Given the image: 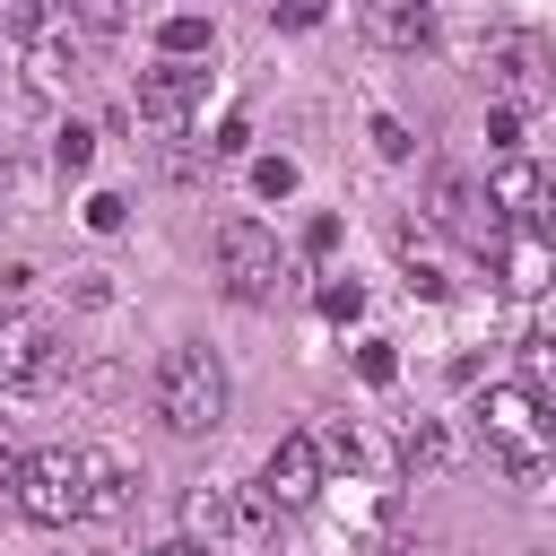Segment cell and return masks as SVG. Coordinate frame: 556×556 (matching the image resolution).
<instances>
[{
    "mask_svg": "<svg viewBox=\"0 0 556 556\" xmlns=\"http://www.w3.org/2000/svg\"><path fill=\"white\" fill-rule=\"evenodd\" d=\"M426 217H434L443 235H469L478 252L495 243V208H486V191H478L460 165H434V182H426Z\"/></svg>",
    "mask_w": 556,
    "mask_h": 556,
    "instance_id": "cell-10",
    "label": "cell"
},
{
    "mask_svg": "<svg viewBox=\"0 0 556 556\" xmlns=\"http://www.w3.org/2000/svg\"><path fill=\"white\" fill-rule=\"evenodd\" d=\"M148 400H156V417H165L174 434H217L235 391H226V365H217L208 348H191V339H182V348H165V356H156Z\"/></svg>",
    "mask_w": 556,
    "mask_h": 556,
    "instance_id": "cell-2",
    "label": "cell"
},
{
    "mask_svg": "<svg viewBox=\"0 0 556 556\" xmlns=\"http://www.w3.org/2000/svg\"><path fill=\"white\" fill-rule=\"evenodd\" d=\"M486 87H495V104H539L547 96V43L539 35H495L486 43Z\"/></svg>",
    "mask_w": 556,
    "mask_h": 556,
    "instance_id": "cell-11",
    "label": "cell"
},
{
    "mask_svg": "<svg viewBox=\"0 0 556 556\" xmlns=\"http://www.w3.org/2000/svg\"><path fill=\"white\" fill-rule=\"evenodd\" d=\"M61 365H70V348L43 313H0V391H52Z\"/></svg>",
    "mask_w": 556,
    "mask_h": 556,
    "instance_id": "cell-5",
    "label": "cell"
},
{
    "mask_svg": "<svg viewBox=\"0 0 556 556\" xmlns=\"http://www.w3.org/2000/svg\"><path fill=\"white\" fill-rule=\"evenodd\" d=\"M356 374H365V382H391V374H400L391 339H365V348H356Z\"/></svg>",
    "mask_w": 556,
    "mask_h": 556,
    "instance_id": "cell-25",
    "label": "cell"
},
{
    "mask_svg": "<svg viewBox=\"0 0 556 556\" xmlns=\"http://www.w3.org/2000/svg\"><path fill=\"white\" fill-rule=\"evenodd\" d=\"M122 504H130V469H122L113 452H96V443H87V521H113Z\"/></svg>",
    "mask_w": 556,
    "mask_h": 556,
    "instance_id": "cell-15",
    "label": "cell"
},
{
    "mask_svg": "<svg viewBox=\"0 0 556 556\" xmlns=\"http://www.w3.org/2000/svg\"><path fill=\"white\" fill-rule=\"evenodd\" d=\"M17 61H26V87H35V96H70V87L87 78V35L70 26V9H52V17L26 26V52H17Z\"/></svg>",
    "mask_w": 556,
    "mask_h": 556,
    "instance_id": "cell-6",
    "label": "cell"
},
{
    "mask_svg": "<svg viewBox=\"0 0 556 556\" xmlns=\"http://www.w3.org/2000/svg\"><path fill=\"white\" fill-rule=\"evenodd\" d=\"M208 113V70L200 61H156V70H139V122L148 130H191Z\"/></svg>",
    "mask_w": 556,
    "mask_h": 556,
    "instance_id": "cell-7",
    "label": "cell"
},
{
    "mask_svg": "<svg viewBox=\"0 0 556 556\" xmlns=\"http://www.w3.org/2000/svg\"><path fill=\"white\" fill-rule=\"evenodd\" d=\"M486 139H504V148H513V139H521V104H495V113H486Z\"/></svg>",
    "mask_w": 556,
    "mask_h": 556,
    "instance_id": "cell-29",
    "label": "cell"
},
{
    "mask_svg": "<svg viewBox=\"0 0 556 556\" xmlns=\"http://www.w3.org/2000/svg\"><path fill=\"white\" fill-rule=\"evenodd\" d=\"M374 148L400 165V156H417V139H408V122H391V113H374Z\"/></svg>",
    "mask_w": 556,
    "mask_h": 556,
    "instance_id": "cell-24",
    "label": "cell"
},
{
    "mask_svg": "<svg viewBox=\"0 0 556 556\" xmlns=\"http://www.w3.org/2000/svg\"><path fill=\"white\" fill-rule=\"evenodd\" d=\"M148 556H208L200 539H174V547H148Z\"/></svg>",
    "mask_w": 556,
    "mask_h": 556,
    "instance_id": "cell-32",
    "label": "cell"
},
{
    "mask_svg": "<svg viewBox=\"0 0 556 556\" xmlns=\"http://www.w3.org/2000/svg\"><path fill=\"white\" fill-rule=\"evenodd\" d=\"M182 530L217 556V547H252L261 539V504L243 495V486H217V478H200L191 495H182Z\"/></svg>",
    "mask_w": 556,
    "mask_h": 556,
    "instance_id": "cell-8",
    "label": "cell"
},
{
    "mask_svg": "<svg viewBox=\"0 0 556 556\" xmlns=\"http://www.w3.org/2000/svg\"><path fill=\"white\" fill-rule=\"evenodd\" d=\"M208 148H217V156H243V148H252V122H243V113H226V122H217V139H208Z\"/></svg>",
    "mask_w": 556,
    "mask_h": 556,
    "instance_id": "cell-27",
    "label": "cell"
},
{
    "mask_svg": "<svg viewBox=\"0 0 556 556\" xmlns=\"http://www.w3.org/2000/svg\"><path fill=\"white\" fill-rule=\"evenodd\" d=\"M321 313H330V321H356V313H365V287H356V278H330V287H321Z\"/></svg>",
    "mask_w": 556,
    "mask_h": 556,
    "instance_id": "cell-23",
    "label": "cell"
},
{
    "mask_svg": "<svg viewBox=\"0 0 556 556\" xmlns=\"http://www.w3.org/2000/svg\"><path fill=\"white\" fill-rule=\"evenodd\" d=\"M52 165H61V174H87V165H96V130H78V122H70V130L52 139Z\"/></svg>",
    "mask_w": 556,
    "mask_h": 556,
    "instance_id": "cell-21",
    "label": "cell"
},
{
    "mask_svg": "<svg viewBox=\"0 0 556 556\" xmlns=\"http://www.w3.org/2000/svg\"><path fill=\"white\" fill-rule=\"evenodd\" d=\"M486 208H504L513 226H539V235H547V174H539L530 156H504V165L486 174Z\"/></svg>",
    "mask_w": 556,
    "mask_h": 556,
    "instance_id": "cell-13",
    "label": "cell"
},
{
    "mask_svg": "<svg viewBox=\"0 0 556 556\" xmlns=\"http://www.w3.org/2000/svg\"><path fill=\"white\" fill-rule=\"evenodd\" d=\"M400 460H408V478H434V469L452 460V434H443L434 417H417V426L400 434Z\"/></svg>",
    "mask_w": 556,
    "mask_h": 556,
    "instance_id": "cell-18",
    "label": "cell"
},
{
    "mask_svg": "<svg viewBox=\"0 0 556 556\" xmlns=\"http://www.w3.org/2000/svg\"><path fill=\"white\" fill-rule=\"evenodd\" d=\"M400 269H408V295H426V304H443V295H452V278H443V261L417 243V226H400Z\"/></svg>",
    "mask_w": 556,
    "mask_h": 556,
    "instance_id": "cell-17",
    "label": "cell"
},
{
    "mask_svg": "<svg viewBox=\"0 0 556 556\" xmlns=\"http://www.w3.org/2000/svg\"><path fill=\"white\" fill-rule=\"evenodd\" d=\"M208 252H217V278H226L235 304H278V287H287V243H278L261 217H226Z\"/></svg>",
    "mask_w": 556,
    "mask_h": 556,
    "instance_id": "cell-4",
    "label": "cell"
},
{
    "mask_svg": "<svg viewBox=\"0 0 556 556\" xmlns=\"http://www.w3.org/2000/svg\"><path fill=\"white\" fill-rule=\"evenodd\" d=\"M478 434H486V452L504 460L513 486L556 478V408H539L521 382H495V391L478 400Z\"/></svg>",
    "mask_w": 556,
    "mask_h": 556,
    "instance_id": "cell-1",
    "label": "cell"
},
{
    "mask_svg": "<svg viewBox=\"0 0 556 556\" xmlns=\"http://www.w3.org/2000/svg\"><path fill=\"white\" fill-rule=\"evenodd\" d=\"M208 43H217V26H208L200 9H174V17L156 26V52H165V61H200Z\"/></svg>",
    "mask_w": 556,
    "mask_h": 556,
    "instance_id": "cell-16",
    "label": "cell"
},
{
    "mask_svg": "<svg viewBox=\"0 0 556 556\" xmlns=\"http://www.w3.org/2000/svg\"><path fill=\"white\" fill-rule=\"evenodd\" d=\"M521 391H530L539 408H556V330L521 339Z\"/></svg>",
    "mask_w": 556,
    "mask_h": 556,
    "instance_id": "cell-19",
    "label": "cell"
},
{
    "mask_svg": "<svg viewBox=\"0 0 556 556\" xmlns=\"http://www.w3.org/2000/svg\"><path fill=\"white\" fill-rule=\"evenodd\" d=\"M252 191L261 200H287L295 191V156H252Z\"/></svg>",
    "mask_w": 556,
    "mask_h": 556,
    "instance_id": "cell-22",
    "label": "cell"
},
{
    "mask_svg": "<svg viewBox=\"0 0 556 556\" xmlns=\"http://www.w3.org/2000/svg\"><path fill=\"white\" fill-rule=\"evenodd\" d=\"M278 9V26H321L330 17V0H269Z\"/></svg>",
    "mask_w": 556,
    "mask_h": 556,
    "instance_id": "cell-28",
    "label": "cell"
},
{
    "mask_svg": "<svg viewBox=\"0 0 556 556\" xmlns=\"http://www.w3.org/2000/svg\"><path fill=\"white\" fill-rule=\"evenodd\" d=\"M547 96H556V61H547Z\"/></svg>",
    "mask_w": 556,
    "mask_h": 556,
    "instance_id": "cell-34",
    "label": "cell"
},
{
    "mask_svg": "<svg viewBox=\"0 0 556 556\" xmlns=\"http://www.w3.org/2000/svg\"><path fill=\"white\" fill-rule=\"evenodd\" d=\"M486 252H495V269H504L513 295H547V287H556V243H547L539 226H513V235H495Z\"/></svg>",
    "mask_w": 556,
    "mask_h": 556,
    "instance_id": "cell-12",
    "label": "cell"
},
{
    "mask_svg": "<svg viewBox=\"0 0 556 556\" xmlns=\"http://www.w3.org/2000/svg\"><path fill=\"white\" fill-rule=\"evenodd\" d=\"M365 35L382 52H426L443 26H434V0H365Z\"/></svg>",
    "mask_w": 556,
    "mask_h": 556,
    "instance_id": "cell-14",
    "label": "cell"
},
{
    "mask_svg": "<svg viewBox=\"0 0 556 556\" xmlns=\"http://www.w3.org/2000/svg\"><path fill=\"white\" fill-rule=\"evenodd\" d=\"M17 478V452H9V426H0V486Z\"/></svg>",
    "mask_w": 556,
    "mask_h": 556,
    "instance_id": "cell-31",
    "label": "cell"
},
{
    "mask_svg": "<svg viewBox=\"0 0 556 556\" xmlns=\"http://www.w3.org/2000/svg\"><path fill=\"white\" fill-rule=\"evenodd\" d=\"M391 556H443V547H426V539H408V547H391Z\"/></svg>",
    "mask_w": 556,
    "mask_h": 556,
    "instance_id": "cell-33",
    "label": "cell"
},
{
    "mask_svg": "<svg viewBox=\"0 0 556 556\" xmlns=\"http://www.w3.org/2000/svg\"><path fill=\"white\" fill-rule=\"evenodd\" d=\"M330 243H339V217H313V226H304V252H313V261H321V252H330Z\"/></svg>",
    "mask_w": 556,
    "mask_h": 556,
    "instance_id": "cell-30",
    "label": "cell"
},
{
    "mask_svg": "<svg viewBox=\"0 0 556 556\" xmlns=\"http://www.w3.org/2000/svg\"><path fill=\"white\" fill-rule=\"evenodd\" d=\"M9 495H17V513H26L35 530L87 521V443H43V452H26L17 478H9Z\"/></svg>",
    "mask_w": 556,
    "mask_h": 556,
    "instance_id": "cell-3",
    "label": "cell"
},
{
    "mask_svg": "<svg viewBox=\"0 0 556 556\" xmlns=\"http://www.w3.org/2000/svg\"><path fill=\"white\" fill-rule=\"evenodd\" d=\"M304 434H313L321 469H356V460H365V434H356L348 417H321V426H304Z\"/></svg>",
    "mask_w": 556,
    "mask_h": 556,
    "instance_id": "cell-20",
    "label": "cell"
},
{
    "mask_svg": "<svg viewBox=\"0 0 556 556\" xmlns=\"http://www.w3.org/2000/svg\"><path fill=\"white\" fill-rule=\"evenodd\" d=\"M122 217H130V200H122V191H96V200H87V226H96V235H113Z\"/></svg>",
    "mask_w": 556,
    "mask_h": 556,
    "instance_id": "cell-26",
    "label": "cell"
},
{
    "mask_svg": "<svg viewBox=\"0 0 556 556\" xmlns=\"http://www.w3.org/2000/svg\"><path fill=\"white\" fill-rule=\"evenodd\" d=\"M321 452H313V434H278L269 443V460H261V504H278V513H304L313 495H321Z\"/></svg>",
    "mask_w": 556,
    "mask_h": 556,
    "instance_id": "cell-9",
    "label": "cell"
}]
</instances>
